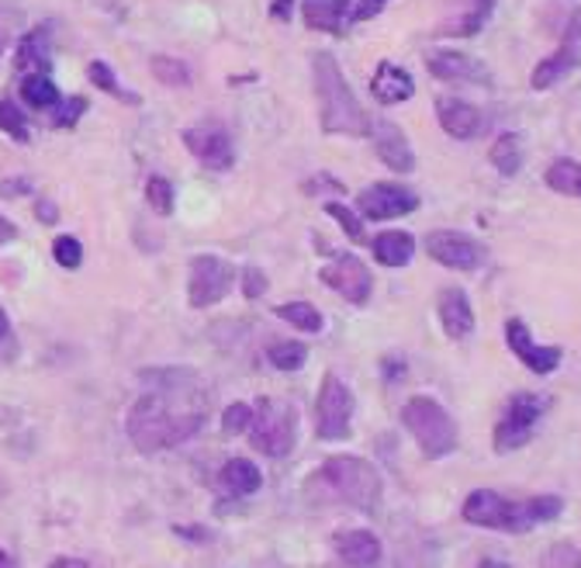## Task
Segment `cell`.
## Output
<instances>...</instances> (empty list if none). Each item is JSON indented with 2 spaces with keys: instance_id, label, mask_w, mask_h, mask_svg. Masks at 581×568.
I'll return each instance as SVG.
<instances>
[{
  "instance_id": "cell-1",
  "label": "cell",
  "mask_w": 581,
  "mask_h": 568,
  "mask_svg": "<svg viewBox=\"0 0 581 568\" xmlns=\"http://www.w3.org/2000/svg\"><path fill=\"white\" fill-rule=\"evenodd\" d=\"M128 441L139 454L177 448L204 427V409H173L167 392H146L128 409Z\"/></svg>"
},
{
  "instance_id": "cell-2",
  "label": "cell",
  "mask_w": 581,
  "mask_h": 568,
  "mask_svg": "<svg viewBox=\"0 0 581 568\" xmlns=\"http://www.w3.org/2000/svg\"><path fill=\"white\" fill-rule=\"evenodd\" d=\"M381 488H384V482H381L378 469L357 454H336L308 478L311 499L319 496V499L350 503L363 513L381 509Z\"/></svg>"
},
{
  "instance_id": "cell-3",
  "label": "cell",
  "mask_w": 581,
  "mask_h": 568,
  "mask_svg": "<svg viewBox=\"0 0 581 568\" xmlns=\"http://www.w3.org/2000/svg\"><path fill=\"white\" fill-rule=\"evenodd\" d=\"M564 503L558 496H534L522 503H509L506 496L492 493V488H478L464 503V520L471 527H488V530H506V534H526L540 524L558 520Z\"/></svg>"
},
{
  "instance_id": "cell-4",
  "label": "cell",
  "mask_w": 581,
  "mask_h": 568,
  "mask_svg": "<svg viewBox=\"0 0 581 568\" xmlns=\"http://www.w3.org/2000/svg\"><path fill=\"white\" fill-rule=\"evenodd\" d=\"M315 73V97H319V115H323V133L329 136H371V118L357 105V97L342 76L332 53H315L311 56Z\"/></svg>"
},
{
  "instance_id": "cell-5",
  "label": "cell",
  "mask_w": 581,
  "mask_h": 568,
  "mask_svg": "<svg viewBox=\"0 0 581 568\" xmlns=\"http://www.w3.org/2000/svg\"><path fill=\"white\" fill-rule=\"evenodd\" d=\"M402 423L412 433V441L430 461H440L457 451V423L436 399L430 396H412L402 406Z\"/></svg>"
},
{
  "instance_id": "cell-6",
  "label": "cell",
  "mask_w": 581,
  "mask_h": 568,
  "mask_svg": "<svg viewBox=\"0 0 581 568\" xmlns=\"http://www.w3.org/2000/svg\"><path fill=\"white\" fill-rule=\"evenodd\" d=\"M298 441V412L295 406L277 402V399H260L250 420V444L267 454V457H284L290 454Z\"/></svg>"
},
{
  "instance_id": "cell-7",
  "label": "cell",
  "mask_w": 581,
  "mask_h": 568,
  "mask_svg": "<svg viewBox=\"0 0 581 568\" xmlns=\"http://www.w3.org/2000/svg\"><path fill=\"white\" fill-rule=\"evenodd\" d=\"M550 409V396L540 392H516L506 402V417L498 420L495 427V451L498 454H513L519 448H526L534 441V430L537 423L547 417Z\"/></svg>"
},
{
  "instance_id": "cell-8",
  "label": "cell",
  "mask_w": 581,
  "mask_h": 568,
  "mask_svg": "<svg viewBox=\"0 0 581 568\" xmlns=\"http://www.w3.org/2000/svg\"><path fill=\"white\" fill-rule=\"evenodd\" d=\"M235 284V267L225 256L215 253H198L191 261V281H188V302L194 308L219 305Z\"/></svg>"
},
{
  "instance_id": "cell-9",
  "label": "cell",
  "mask_w": 581,
  "mask_h": 568,
  "mask_svg": "<svg viewBox=\"0 0 581 568\" xmlns=\"http://www.w3.org/2000/svg\"><path fill=\"white\" fill-rule=\"evenodd\" d=\"M350 423H353V392L336 375H326L319 402H315V430H319L323 441H342V436H350Z\"/></svg>"
},
{
  "instance_id": "cell-10",
  "label": "cell",
  "mask_w": 581,
  "mask_h": 568,
  "mask_svg": "<svg viewBox=\"0 0 581 568\" xmlns=\"http://www.w3.org/2000/svg\"><path fill=\"white\" fill-rule=\"evenodd\" d=\"M581 66V8L571 14L568 29H564V39H561V49L553 56L540 60L534 66V76H530V87L534 91H550L558 87L564 76H571L574 70Z\"/></svg>"
},
{
  "instance_id": "cell-11",
  "label": "cell",
  "mask_w": 581,
  "mask_h": 568,
  "mask_svg": "<svg viewBox=\"0 0 581 568\" xmlns=\"http://www.w3.org/2000/svg\"><path fill=\"white\" fill-rule=\"evenodd\" d=\"M426 253L433 256L436 264L454 267V271H474V267H482V261H485V246L474 236H467V232H457V229L430 232Z\"/></svg>"
},
{
  "instance_id": "cell-12",
  "label": "cell",
  "mask_w": 581,
  "mask_h": 568,
  "mask_svg": "<svg viewBox=\"0 0 581 568\" xmlns=\"http://www.w3.org/2000/svg\"><path fill=\"white\" fill-rule=\"evenodd\" d=\"M183 146H188L191 157H198V164H204L208 170H229L235 164L232 139L219 122L191 125L188 133H183Z\"/></svg>"
},
{
  "instance_id": "cell-13",
  "label": "cell",
  "mask_w": 581,
  "mask_h": 568,
  "mask_svg": "<svg viewBox=\"0 0 581 568\" xmlns=\"http://www.w3.org/2000/svg\"><path fill=\"white\" fill-rule=\"evenodd\" d=\"M319 277L329 284L336 295H342L353 305H363L374 292V277H371V267H367L360 256H336L329 267L319 271Z\"/></svg>"
},
{
  "instance_id": "cell-14",
  "label": "cell",
  "mask_w": 581,
  "mask_h": 568,
  "mask_svg": "<svg viewBox=\"0 0 581 568\" xmlns=\"http://www.w3.org/2000/svg\"><path fill=\"white\" fill-rule=\"evenodd\" d=\"M357 209L363 219H374V222L399 219V215H412L419 209V194L402 188V185H374L357 198Z\"/></svg>"
},
{
  "instance_id": "cell-15",
  "label": "cell",
  "mask_w": 581,
  "mask_h": 568,
  "mask_svg": "<svg viewBox=\"0 0 581 568\" xmlns=\"http://www.w3.org/2000/svg\"><path fill=\"white\" fill-rule=\"evenodd\" d=\"M506 344H509V350H513L534 375L558 371L561 360H564V350H561V347H540V344H534L530 326H526L522 319H509V323H506Z\"/></svg>"
},
{
  "instance_id": "cell-16",
  "label": "cell",
  "mask_w": 581,
  "mask_h": 568,
  "mask_svg": "<svg viewBox=\"0 0 581 568\" xmlns=\"http://www.w3.org/2000/svg\"><path fill=\"white\" fill-rule=\"evenodd\" d=\"M371 136H374L378 157H381V164H384L388 170H394V173H412V170H415L412 143H409V136H405L402 128L394 125L391 118L371 122Z\"/></svg>"
},
{
  "instance_id": "cell-17",
  "label": "cell",
  "mask_w": 581,
  "mask_h": 568,
  "mask_svg": "<svg viewBox=\"0 0 581 568\" xmlns=\"http://www.w3.org/2000/svg\"><path fill=\"white\" fill-rule=\"evenodd\" d=\"M426 66L430 73L436 76V81H451V84H492V76H488V66L478 63L474 56L467 53H454V49H440V53H430L426 56Z\"/></svg>"
},
{
  "instance_id": "cell-18",
  "label": "cell",
  "mask_w": 581,
  "mask_h": 568,
  "mask_svg": "<svg viewBox=\"0 0 581 568\" xmlns=\"http://www.w3.org/2000/svg\"><path fill=\"white\" fill-rule=\"evenodd\" d=\"M436 118L446 136L454 139H474L482 133V112L457 97H440L436 101Z\"/></svg>"
},
{
  "instance_id": "cell-19",
  "label": "cell",
  "mask_w": 581,
  "mask_h": 568,
  "mask_svg": "<svg viewBox=\"0 0 581 568\" xmlns=\"http://www.w3.org/2000/svg\"><path fill=\"white\" fill-rule=\"evenodd\" d=\"M371 94L381 101V105H405V101L415 94V81L405 66H394V63H378L374 70V81H371Z\"/></svg>"
},
{
  "instance_id": "cell-20",
  "label": "cell",
  "mask_w": 581,
  "mask_h": 568,
  "mask_svg": "<svg viewBox=\"0 0 581 568\" xmlns=\"http://www.w3.org/2000/svg\"><path fill=\"white\" fill-rule=\"evenodd\" d=\"M440 323H443V333L451 340H464L467 337V333L474 329V308L467 302V292L446 288L440 295Z\"/></svg>"
},
{
  "instance_id": "cell-21",
  "label": "cell",
  "mask_w": 581,
  "mask_h": 568,
  "mask_svg": "<svg viewBox=\"0 0 581 568\" xmlns=\"http://www.w3.org/2000/svg\"><path fill=\"white\" fill-rule=\"evenodd\" d=\"M336 555L350 565H378L381 561V540L371 530H347L336 534Z\"/></svg>"
},
{
  "instance_id": "cell-22",
  "label": "cell",
  "mask_w": 581,
  "mask_h": 568,
  "mask_svg": "<svg viewBox=\"0 0 581 568\" xmlns=\"http://www.w3.org/2000/svg\"><path fill=\"white\" fill-rule=\"evenodd\" d=\"M371 246H374V261L384 267H405L415 256V240L409 236V232H394V229L374 236Z\"/></svg>"
},
{
  "instance_id": "cell-23",
  "label": "cell",
  "mask_w": 581,
  "mask_h": 568,
  "mask_svg": "<svg viewBox=\"0 0 581 568\" xmlns=\"http://www.w3.org/2000/svg\"><path fill=\"white\" fill-rule=\"evenodd\" d=\"M219 478H222V485L229 488V493H235V496H253L256 488L263 485L260 469H256L253 461H246V457H229Z\"/></svg>"
},
{
  "instance_id": "cell-24",
  "label": "cell",
  "mask_w": 581,
  "mask_h": 568,
  "mask_svg": "<svg viewBox=\"0 0 581 568\" xmlns=\"http://www.w3.org/2000/svg\"><path fill=\"white\" fill-rule=\"evenodd\" d=\"M305 24L315 32H329V35H342L347 32V21H342L339 0H305L302 4Z\"/></svg>"
},
{
  "instance_id": "cell-25",
  "label": "cell",
  "mask_w": 581,
  "mask_h": 568,
  "mask_svg": "<svg viewBox=\"0 0 581 568\" xmlns=\"http://www.w3.org/2000/svg\"><path fill=\"white\" fill-rule=\"evenodd\" d=\"M52 56H49V29H35L21 39L18 45V70L24 73H49Z\"/></svg>"
},
{
  "instance_id": "cell-26",
  "label": "cell",
  "mask_w": 581,
  "mask_h": 568,
  "mask_svg": "<svg viewBox=\"0 0 581 568\" xmlns=\"http://www.w3.org/2000/svg\"><path fill=\"white\" fill-rule=\"evenodd\" d=\"M21 101L35 112H52L60 101V87L52 84L49 73H24L21 81Z\"/></svg>"
},
{
  "instance_id": "cell-27",
  "label": "cell",
  "mask_w": 581,
  "mask_h": 568,
  "mask_svg": "<svg viewBox=\"0 0 581 568\" xmlns=\"http://www.w3.org/2000/svg\"><path fill=\"white\" fill-rule=\"evenodd\" d=\"M488 160H492V167H495L501 177L519 173V167H522V146H519V136L501 133V136L492 143V149H488Z\"/></svg>"
},
{
  "instance_id": "cell-28",
  "label": "cell",
  "mask_w": 581,
  "mask_h": 568,
  "mask_svg": "<svg viewBox=\"0 0 581 568\" xmlns=\"http://www.w3.org/2000/svg\"><path fill=\"white\" fill-rule=\"evenodd\" d=\"M492 8H495V0H467V11L454 21V24H446L443 35H478L485 29V21L492 18Z\"/></svg>"
},
{
  "instance_id": "cell-29",
  "label": "cell",
  "mask_w": 581,
  "mask_h": 568,
  "mask_svg": "<svg viewBox=\"0 0 581 568\" xmlns=\"http://www.w3.org/2000/svg\"><path fill=\"white\" fill-rule=\"evenodd\" d=\"M274 313L284 319V323H290L295 329H302V333H323V313L315 305H308V302H287V305H277Z\"/></svg>"
},
{
  "instance_id": "cell-30",
  "label": "cell",
  "mask_w": 581,
  "mask_h": 568,
  "mask_svg": "<svg viewBox=\"0 0 581 568\" xmlns=\"http://www.w3.org/2000/svg\"><path fill=\"white\" fill-rule=\"evenodd\" d=\"M547 188L568 194V198H581V164L578 160H558L547 170Z\"/></svg>"
},
{
  "instance_id": "cell-31",
  "label": "cell",
  "mask_w": 581,
  "mask_h": 568,
  "mask_svg": "<svg viewBox=\"0 0 581 568\" xmlns=\"http://www.w3.org/2000/svg\"><path fill=\"white\" fill-rule=\"evenodd\" d=\"M87 76H91V84L97 87V91H104V94H112V97H118V101H125V105H139V94H131V91H125L122 84H118V76H115V70L104 63V60H94L91 66H87Z\"/></svg>"
},
{
  "instance_id": "cell-32",
  "label": "cell",
  "mask_w": 581,
  "mask_h": 568,
  "mask_svg": "<svg viewBox=\"0 0 581 568\" xmlns=\"http://www.w3.org/2000/svg\"><path fill=\"white\" fill-rule=\"evenodd\" d=\"M152 76L167 87H191V81H194L188 63H180L173 56H152Z\"/></svg>"
},
{
  "instance_id": "cell-33",
  "label": "cell",
  "mask_w": 581,
  "mask_h": 568,
  "mask_svg": "<svg viewBox=\"0 0 581 568\" xmlns=\"http://www.w3.org/2000/svg\"><path fill=\"white\" fill-rule=\"evenodd\" d=\"M267 357H271V365L277 371H298V368H305V360H308V347L290 344V340H277V344H271Z\"/></svg>"
},
{
  "instance_id": "cell-34",
  "label": "cell",
  "mask_w": 581,
  "mask_h": 568,
  "mask_svg": "<svg viewBox=\"0 0 581 568\" xmlns=\"http://www.w3.org/2000/svg\"><path fill=\"white\" fill-rule=\"evenodd\" d=\"M0 133H8L18 143H29V118L8 94H0Z\"/></svg>"
},
{
  "instance_id": "cell-35",
  "label": "cell",
  "mask_w": 581,
  "mask_h": 568,
  "mask_svg": "<svg viewBox=\"0 0 581 568\" xmlns=\"http://www.w3.org/2000/svg\"><path fill=\"white\" fill-rule=\"evenodd\" d=\"M146 201H149V209H152L156 215H170V212H173V185H170L167 177L152 173V177L146 180Z\"/></svg>"
},
{
  "instance_id": "cell-36",
  "label": "cell",
  "mask_w": 581,
  "mask_h": 568,
  "mask_svg": "<svg viewBox=\"0 0 581 568\" xmlns=\"http://www.w3.org/2000/svg\"><path fill=\"white\" fill-rule=\"evenodd\" d=\"M326 212H329V219H336V222H339V229L347 232V236H350L353 243H371V240H367V232H363L360 215H357V212H350L347 204L329 201V204H326Z\"/></svg>"
},
{
  "instance_id": "cell-37",
  "label": "cell",
  "mask_w": 581,
  "mask_h": 568,
  "mask_svg": "<svg viewBox=\"0 0 581 568\" xmlns=\"http://www.w3.org/2000/svg\"><path fill=\"white\" fill-rule=\"evenodd\" d=\"M52 256H56V264L66 271H76L84 264V246L76 236H56L52 240Z\"/></svg>"
},
{
  "instance_id": "cell-38",
  "label": "cell",
  "mask_w": 581,
  "mask_h": 568,
  "mask_svg": "<svg viewBox=\"0 0 581 568\" xmlns=\"http://www.w3.org/2000/svg\"><path fill=\"white\" fill-rule=\"evenodd\" d=\"M87 112V101L84 97H60L56 108H52V125L56 128H73L76 122H81V115Z\"/></svg>"
},
{
  "instance_id": "cell-39",
  "label": "cell",
  "mask_w": 581,
  "mask_h": 568,
  "mask_svg": "<svg viewBox=\"0 0 581 568\" xmlns=\"http://www.w3.org/2000/svg\"><path fill=\"white\" fill-rule=\"evenodd\" d=\"M388 0H339V11H342V21H371L374 14L384 11Z\"/></svg>"
},
{
  "instance_id": "cell-40",
  "label": "cell",
  "mask_w": 581,
  "mask_h": 568,
  "mask_svg": "<svg viewBox=\"0 0 581 568\" xmlns=\"http://www.w3.org/2000/svg\"><path fill=\"white\" fill-rule=\"evenodd\" d=\"M250 420H253V406L232 402V406L222 412V430H225V433H246V430H250Z\"/></svg>"
},
{
  "instance_id": "cell-41",
  "label": "cell",
  "mask_w": 581,
  "mask_h": 568,
  "mask_svg": "<svg viewBox=\"0 0 581 568\" xmlns=\"http://www.w3.org/2000/svg\"><path fill=\"white\" fill-rule=\"evenodd\" d=\"M263 288H267V277H263L256 267H246L243 271V292H246V298H260Z\"/></svg>"
},
{
  "instance_id": "cell-42",
  "label": "cell",
  "mask_w": 581,
  "mask_h": 568,
  "mask_svg": "<svg viewBox=\"0 0 581 568\" xmlns=\"http://www.w3.org/2000/svg\"><path fill=\"white\" fill-rule=\"evenodd\" d=\"M18 236V225L11 222V219H4V215H0V246H4V243H11Z\"/></svg>"
},
{
  "instance_id": "cell-43",
  "label": "cell",
  "mask_w": 581,
  "mask_h": 568,
  "mask_svg": "<svg viewBox=\"0 0 581 568\" xmlns=\"http://www.w3.org/2000/svg\"><path fill=\"white\" fill-rule=\"evenodd\" d=\"M42 222H56L60 219V212H56V204H52V201H39V212H35Z\"/></svg>"
},
{
  "instance_id": "cell-44",
  "label": "cell",
  "mask_w": 581,
  "mask_h": 568,
  "mask_svg": "<svg viewBox=\"0 0 581 568\" xmlns=\"http://www.w3.org/2000/svg\"><path fill=\"white\" fill-rule=\"evenodd\" d=\"M271 14H274L277 21H287V18H290V0H274Z\"/></svg>"
},
{
  "instance_id": "cell-45",
  "label": "cell",
  "mask_w": 581,
  "mask_h": 568,
  "mask_svg": "<svg viewBox=\"0 0 581 568\" xmlns=\"http://www.w3.org/2000/svg\"><path fill=\"white\" fill-rule=\"evenodd\" d=\"M4 340H11V323H8V313L0 308V344Z\"/></svg>"
},
{
  "instance_id": "cell-46",
  "label": "cell",
  "mask_w": 581,
  "mask_h": 568,
  "mask_svg": "<svg viewBox=\"0 0 581 568\" xmlns=\"http://www.w3.org/2000/svg\"><path fill=\"white\" fill-rule=\"evenodd\" d=\"M8 565H14V555H8V551H0V568H8Z\"/></svg>"
},
{
  "instance_id": "cell-47",
  "label": "cell",
  "mask_w": 581,
  "mask_h": 568,
  "mask_svg": "<svg viewBox=\"0 0 581 568\" xmlns=\"http://www.w3.org/2000/svg\"><path fill=\"white\" fill-rule=\"evenodd\" d=\"M56 565H87V561H81V558H56Z\"/></svg>"
}]
</instances>
